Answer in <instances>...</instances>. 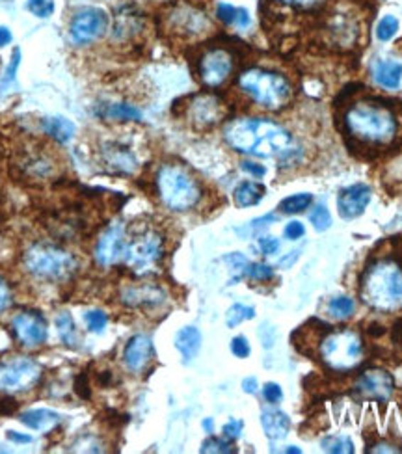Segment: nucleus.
Masks as SVG:
<instances>
[{
	"label": "nucleus",
	"instance_id": "nucleus-17",
	"mask_svg": "<svg viewBox=\"0 0 402 454\" xmlns=\"http://www.w3.org/2000/svg\"><path fill=\"white\" fill-rule=\"evenodd\" d=\"M359 396L374 402H388L395 391V380L384 369H369L356 382Z\"/></svg>",
	"mask_w": 402,
	"mask_h": 454
},
{
	"label": "nucleus",
	"instance_id": "nucleus-12",
	"mask_svg": "<svg viewBox=\"0 0 402 454\" xmlns=\"http://www.w3.org/2000/svg\"><path fill=\"white\" fill-rule=\"evenodd\" d=\"M17 168L26 181L43 185L47 181H53L54 177L58 175L60 162L56 155L49 151V147L36 146L28 147V151L19 156Z\"/></svg>",
	"mask_w": 402,
	"mask_h": 454
},
{
	"label": "nucleus",
	"instance_id": "nucleus-56",
	"mask_svg": "<svg viewBox=\"0 0 402 454\" xmlns=\"http://www.w3.org/2000/svg\"><path fill=\"white\" fill-rule=\"evenodd\" d=\"M11 41V32L6 26H0V47H6V45Z\"/></svg>",
	"mask_w": 402,
	"mask_h": 454
},
{
	"label": "nucleus",
	"instance_id": "nucleus-34",
	"mask_svg": "<svg viewBox=\"0 0 402 454\" xmlns=\"http://www.w3.org/2000/svg\"><path fill=\"white\" fill-rule=\"evenodd\" d=\"M322 449L326 453L334 454H352L354 453V443L350 441V438H344V436H332V438H326L322 440Z\"/></svg>",
	"mask_w": 402,
	"mask_h": 454
},
{
	"label": "nucleus",
	"instance_id": "nucleus-45",
	"mask_svg": "<svg viewBox=\"0 0 402 454\" xmlns=\"http://www.w3.org/2000/svg\"><path fill=\"white\" fill-rule=\"evenodd\" d=\"M231 352H233L237 357H241V360L250 356L251 350H250V342H248V339H246L244 335H239V337L233 339V341H231Z\"/></svg>",
	"mask_w": 402,
	"mask_h": 454
},
{
	"label": "nucleus",
	"instance_id": "nucleus-18",
	"mask_svg": "<svg viewBox=\"0 0 402 454\" xmlns=\"http://www.w3.org/2000/svg\"><path fill=\"white\" fill-rule=\"evenodd\" d=\"M371 194H373L371 186H367L365 183H356V185L343 188V190L339 192L337 198L339 216L344 218V220L358 218L367 209L369 201H371Z\"/></svg>",
	"mask_w": 402,
	"mask_h": 454
},
{
	"label": "nucleus",
	"instance_id": "nucleus-6",
	"mask_svg": "<svg viewBox=\"0 0 402 454\" xmlns=\"http://www.w3.org/2000/svg\"><path fill=\"white\" fill-rule=\"evenodd\" d=\"M23 266L43 281H65L77 272L79 261L71 252L50 242H34L23 254Z\"/></svg>",
	"mask_w": 402,
	"mask_h": 454
},
{
	"label": "nucleus",
	"instance_id": "nucleus-44",
	"mask_svg": "<svg viewBox=\"0 0 402 454\" xmlns=\"http://www.w3.org/2000/svg\"><path fill=\"white\" fill-rule=\"evenodd\" d=\"M73 389L82 401H88L89 396H92V387H89V380L88 377H86V372H82V374H79V377L75 378Z\"/></svg>",
	"mask_w": 402,
	"mask_h": 454
},
{
	"label": "nucleus",
	"instance_id": "nucleus-1",
	"mask_svg": "<svg viewBox=\"0 0 402 454\" xmlns=\"http://www.w3.org/2000/svg\"><path fill=\"white\" fill-rule=\"evenodd\" d=\"M344 134L352 144L367 149L389 147L398 136V116L389 101L359 99L344 108Z\"/></svg>",
	"mask_w": 402,
	"mask_h": 454
},
{
	"label": "nucleus",
	"instance_id": "nucleus-59",
	"mask_svg": "<svg viewBox=\"0 0 402 454\" xmlns=\"http://www.w3.org/2000/svg\"><path fill=\"white\" fill-rule=\"evenodd\" d=\"M285 453H295V454H300V453H302V450H300L298 447H287V449H285Z\"/></svg>",
	"mask_w": 402,
	"mask_h": 454
},
{
	"label": "nucleus",
	"instance_id": "nucleus-53",
	"mask_svg": "<svg viewBox=\"0 0 402 454\" xmlns=\"http://www.w3.org/2000/svg\"><path fill=\"white\" fill-rule=\"evenodd\" d=\"M278 2L287 6H298V8H309V6L319 4L322 0H278Z\"/></svg>",
	"mask_w": 402,
	"mask_h": 454
},
{
	"label": "nucleus",
	"instance_id": "nucleus-32",
	"mask_svg": "<svg viewBox=\"0 0 402 454\" xmlns=\"http://www.w3.org/2000/svg\"><path fill=\"white\" fill-rule=\"evenodd\" d=\"M311 203H313V195L311 194H295L281 201L280 210L285 215H298V212L308 209Z\"/></svg>",
	"mask_w": 402,
	"mask_h": 454
},
{
	"label": "nucleus",
	"instance_id": "nucleus-30",
	"mask_svg": "<svg viewBox=\"0 0 402 454\" xmlns=\"http://www.w3.org/2000/svg\"><path fill=\"white\" fill-rule=\"evenodd\" d=\"M54 323H56V330H58L60 339H62L67 347H75L77 341H79V335H77V328H75L73 317H71L67 311H62L58 317L54 318Z\"/></svg>",
	"mask_w": 402,
	"mask_h": 454
},
{
	"label": "nucleus",
	"instance_id": "nucleus-20",
	"mask_svg": "<svg viewBox=\"0 0 402 454\" xmlns=\"http://www.w3.org/2000/svg\"><path fill=\"white\" fill-rule=\"evenodd\" d=\"M101 161L112 173H121V175H131L138 168L136 156L133 155V151L129 147L114 142L104 144L101 147Z\"/></svg>",
	"mask_w": 402,
	"mask_h": 454
},
{
	"label": "nucleus",
	"instance_id": "nucleus-16",
	"mask_svg": "<svg viewBox=\"0 0 402 454\" xmlns=\"http://www.w3.org/2000/svg\"><path fill=\"white\" fill-rule=\"evenodd\" d=\"M166 291H164L161 285L155 283L127 285V287H123L121 293H119V302L129 309L151 311V309L162 308V306L166 303Z\"/></svg>",
	"mask_w": 402,
	"mask_h": 454
},
{
	"label": "nucleus",
	"instance_id": "nucleus-9",
	"mask_svg": "<svg viewBox=\"0 0 402 454\" xmlns=\"http://www.w3.org/2000/svg\"><path fill=\"white\" fill-rule=\"evenodd\" d=\"M43 369L32 357H13L0 363V391L15 395L25 393L41 380Z\"/></svg>",
	"mask_w": 402,
	"mask_h": 454
},
{
	"label": "nucleus",
	"instance_id": "nucleus-58",
	"mask_svg": "<svg viewBox=\"0 0 402 454\" xmlns=\"http://www.w3.org/2000/svg\"><path fill=\"white\" fill-rule=\"evenodd\" d=\"M203 428H205L209 434H212V428H214V423H212V419L203 421Z\"/></svg>",
	"mask_w": 402,
	"mask_h": 454
},
{
	"label": "nucleus",
	"instance_id": "nucleus-37",
	"mask_svg": "<svg viewBox=\"0 0 402 454\" xmlns=\"http://www.w3.org/2000/svg\"><path fill=\"white\" fill-rule=\"evenodd\" d=\"M398 32V19L395 15H386L376 26V38L380 41H389Z\"/></svg>",
	"mask_w": 402,
	"mask_h": 454
},
{
	"label": "nucleus",
	"instance_id": "nucleus-13",
	"mask_svg": "<svg viewBox=\"0 0 402 454\" xmlns=\"http://www.w3.org/2000/svg\"><path fill=\"white\" fill-rule=\"evenodd\" d=\"M108 30V15L101 8H82L69 23V34L75 43L88 45L103 38Z\"/></svg>",
	"mask_w": 402,
	"mask_h": 454
},
{
	"label": "nucleus",
	"instance_id": "nucleus-51",
	"mask_svg": "<svg viewBox=\"0 0 402 454\" xmlns=\"http://www.w3.org/2000/svg\"><path fill=\"white\" fill-rule=\"evenodd\" d=\"M17 410V402L13 401V399H2L0 401V416H10V414H13V411Z\"/></svg>",
	"mask_w": 402,
	"mask_h": 454
},
{
	"label": "nucleus",
	"instance_id": "nucleus-54",
	"mask_svg": "<svg viewBox=\"0 0 402 454\" xmlns=\"http://www.w3.org/2000/svg\"><path fill=\"white\" fill-rule=\"evenodd\" d=\"M242 389H244V393H250V395H254L255 391H257V378H254V377L244 378V380H242Z\"/></svg>",
	"mask_w": 402,
	"mask_h": 454
},
{
	"label": "nucleus",
	"instance_id": "nucleus-33",
	"mask_svg": "<svg viewBox=\"0 0 402 454\" xmlns=\"http://www.w3.org/2000/svg\"><path fill=\"white\" fill-rule=\"evenodd\" d=\"M255 317V309L250 306H244V303H235L231 306L226 313V324L227 328H237L239 324H242L244 320H250Z\"/></svg>",
	"mask_w": 402,
	"mask_h": 454
},
{
	"label": "nucleus",
	"instance_id": "nucleus-21",
	"mask_svg": "<svg viewBox=\"0 0 402 454\" xmlns=\"http://www.w3.org/2000/svg\"><path fill=\"white\" fill-rule=\"evenodd\" d=\"M172 23L173 30L183 36H200L209 26L205 15L200 13L197 10H192V8H179L177 11H173Z\"/></svg>",
	"mask_w": 402,
	"mask_h": 454
},
{
	"label": "nucleus",
	"instance_id": "nucleus-26",
	"mask_svg": "<svg viewBox=\"0 0 402 454\" xmlns=\"http://www.w3.org/2000/svg\"><path fill=\"white\" fill-rule=\"evenodd\" d=\"M175 348L181 352V356L185 357V362H190L192 357H196V354L201 348L200 330L194 326L181 328L175 335Z\"/></svg>",
	"mask_w": 402,
	"mask_h": 454
},
{
	"label": "nucleus",
	"instance_id": "nucleus-11",
	"mask_svg": "<svg viewBox=\"0 0 402 454\" xmlns=\"http://www.w3.org/2000/svg\"><path fill=\"white\" fill-rule=\"evenodd\" d=\"M227 108L214 93H197L185 104V117L196 131H211L226 119Z\"/></svg>",
	"mask_w": 402,
	"mask_h": 454
},
{
	"label": "nucleus",
	"instance_id": "nucleus-22",
	"mask_svg": "<svg viewBox=\"0 0 402 454\" xmlns=\"http://www.w3.org/2000/svg\"><path fill=\"white\" fill-rule=\"evenodd\" d=\"M373 78L382 88L397 90L402 80V64L395 60H378L373 65Z\"/></svg>",
	"mask_w": 402,
	"mask_h": 454
},
{
	"label": "nucleus",
	"instance_id": "nucleus-4",
	"mask_svg": "<svg viewBox=\"0 0 402 454\" xmlns=\"http://www.w3.org/2000/svg\"><path fill=\"white\" fill-rule=\"evenodd\" d=\"M155 190L158 200L172 212H188L203 200V186L188 168L177 162H166L155 173Z\"/></svg>",
	"mask_w": 402,
	"mask_h": 454
},
{
	"label": "nucleus",
	"instance_id": "nucleus-52",
	"mask_svg": "<svg viewBox=\"0 0 402 454\" xmlns=\"http://www.w3.org/2000/svg\"><path fill=\"white\" fill-rule=\"evenodd\" d=\"M6 438L13 443H30L32 441V436L28 434H19V432H15V430H8L6 432Z\"/></svg>",
	"mask_w": 402,
	"mask_h": 454
},
{
	"label": "nucleus",
	"instance_id": "nucleus-55",
	"mask_svg": "<svg viewBox=\"0 0 402 454\" xmlns=\"http://www.w3.org/2000/svg\"><path fill=\"white\" fill-rule=\"evenodd\" d=\"M371 453H401V449H395L393 445L388 443H380V445H374Z\"/></svg>",
	"mask_w": 402,
	"mask_h": 454
},
{
	"label": "nucleus",
	"instance_id": "nucleus-10",
	"mask_svg": "<svg viewBox=\"0 0 402 454\" xmlns=\"http://www.w3.org/2000/svg\"><path fill=\"white\" fill-rule=\"evenodd\" d=\"M235 71V56L226 47H209L197 58V78L205 88H220Z\"/></svg>",
	"mask_w": 402,
	"mask_h": 454
},
{
	"label": "nucleus",
	"instance_id": "nucleus-14",
	"mask_svg": "<svg viewBox=\"0 0 402 454\" xmlns=\"http://www.w3.org/2000/svg\"><path fill=\"white\" fill-rule=\"evenodd\" d=\"M127 233L121 224H114L99 234L94 248V257L99 266H114L125 259L127 252Z\"/></svg>",
	"mask_w": 402,
	"mask_h": 454
},
{
	"label": "nucleus",
	"instance_id": "nucleus-43",
	"mask_svg": "<svg viewBox=\"0 0 402 454\" xmlns=\"http://www.w3.org/2000/svg\"><path fill=\"white\" fill-rule=\"evenodd\" d=\"M242 428H244V423L239 419H231L229 423H226L224 425V428H222V432H224V438L229 441H235L241 438L242 434Z\"/></svg>",
	"mask_w": 402,
	"mask_h": 454
},
{
	"label": "nucleus",
	"instance_id": "nucleus-23",
	"mask_svg": "<svg viewBox=\"0 0 402 454\" xmlns=\"http://www.w3.org/2000/svg\"><path fill=\"white\" fill-rule=\"evenodd\" d=\"M261 425L268 440H283L289 434L290 419L287 414L280 410H263L261 414Z\"/></svg>",
	"mask_w": 402,
	"mask_h": 454
},
{
	"label": "nucleus",
	"instance_id": "nucleus-35",
	"mask_svg": "<svg viewBox=\"0 0 402 454\" xmlns=\"http://www.w3.org/2000/svg\"><path fill=\"white\" fill-rule=\"evenodd\" d=\"M19 64H21V50L13 49V56H11L10 64H8V69H6V75L2 77V80H0V97H2V95L11 88V84H15V73H17Z\"/></svg>",
	"mask_w": 402,
	"mask_h": 454
},
{
	"label": "nucleus",
	"instance_id": "nucleus-5",
	"mask_svg": "<svg viewBox=\"0 0 402 454\" xmlns=\"http://www.w3.org/2000/svg\"><path fill=\"white\" fill-rule=\"evenodd\" d=\"M237 86L257 107L270 112H278L285 108L293 97L289 80L281 73L265 67L244 69L237 78Z\"/></svg>",
	"mask_w": 402,
	"mask_h": 454
},
{
	"label": "nucleus",
	"instance_id": "nucleus-15",
	"mask_svg": "<svg viewBox=\"0 0 402 454\" xmlns=\"http://www.w3.org/2000/svg\"><path fill=\"white\" fill-rule=\"evenodd\" d=\"M11 332L21 347L36 348L47 341V323L38 311H21L11 318Z\"/></svg>",
	"mask_w": 402,
	"mask_h": 454
},
{
	"label": "nucleus",
	"instance_id": "nucleus-3",
	"mask_svg": "<svg viewBox=\"0 0 402 454\" xmlns=\"http://www.w3.org/2000/svg\"><path fill=\"white\" fill-rule=\"evenodd\" d=\"M359 298L374 311L393 313L402 309V269L393 259L369 264L359 279Z\"/></svg>",
	"mask_w": 402,
	"mask_h": 454
},
{
	"label": "nucleus",
	"instance_id": "nucleus-42",
	"mask_svg": "<svg viewBox=\"0 0 402 454\" xmlns=\"http://www.w3.org/2000/svg\"><path fill=\"white\" fill-rule=\"evenodd\" d=\"M246 276L254 281H270L274 278V270L268 264L263 263H254L248 264V270H246Z\"/></svg>",
	"mask_w": 402,
	"mask_h": 454
},
{
	"label": "nucleus",
	"instance_id": "nucleus-27",
	"mask_svg": "<svg viewBox=\"0 0 402 454\" xmlns=\"http://www.w3.org/2000/svg\"><path fill=\"white\" fill-rule=\"evenodd\" d=\"M41 129H43L47 136H50L54 142L58 144L69 142L75 136V125L69 121L67 117L62 116L45 117L43 123H41Z\"/></svg>",
	"mask_w": 402,
	"mask_h": 454
},
{
	"label": "nucleus",
	"instance_id": "nucleus-8",
	"mask_svg": "<svg viewBox=\"0 0 402 454\" xmlns=\"http://www.w3.org/2000/svg\"><path fill=\"white\" fill-rule=\"evenodd\" d=\"M164 257V237L151 227H143L131 237L123 263L138 276H148Z\"/></svg>",
	"mask_w": 402,
	"mask_h": 454
},
{
	"label": "nucleus",
	"instance_id": "nucleus-39",
	"mask_svg": "<svg viewBox=\"0 0 402 454\" xmlns=\"http://www.w3.org/2000/svg\"><path fill=\"white\" fill-rule=\"evenodd\" d=\"M224 261H226V263L229 264L231 272L235 274V278L231 279V283H233V281H239L241 278H244L246 270H248V264H250V263H248V259L244 257V255L229 254V255H226V257H224Z\"/></svg>",
	"mask_w": 402,
	"mask_h": 454
},
{
	"label": "nucleus",
	"instance_id": "nucleus-7",
	"mask_svg": "<svg viewBox=\"0 0 402 454\" xmlns=\"http://www.w3.org/2000/svg\"><path fill=\"white\" fill-rule=\"evenodd\" d=\"M363 339L356 330L337 328L330 330L319 345V357L326 369L332 372H352L365 360Z\"/></svg>",
	"mask_w": 402,
	"mask_h": 454
},
{
	"label": "nucleus",
	"instance_id": "nucleus-29",
	"mask_svg": "<svg viewBox=\"0 0 402 454\" xmlns=\"http://www.w3.org/2000/svg\"><path fill=\"white\" fill-rule=\"evenodd\" d=\"M101 116L110 121H140L142 119V112L136 107L127 103H112L104 104L101 110Z\"/></svg>",
	"mask_w": 402,
	"mask_h": 454
},
{
	"label": "nucleus",
	"instance_id": "nucleus-50",
	"mask_svg": "<svg viewBox=\"0 0 402 454\" xmlns=\"http://www.w3.org/2000/svg\"><path fill=\"white\" fill-rule=\"evenodd\" d=\"M241 168L246 171V173H250V175H254L255 179H259V177H265L266 175V168L261 166V164H255V162L244 161L241 164Z\"/></svg>",
	"mask_w": 402,
	"mask_h": 454
},
{
	"label": "nucleus",
	"instance_id": "nucleus-25",
	"mask_svg": "<svg viewBox=\"0 0 402 454\" xmlns=\"http://www.w3.org/2000/svg\"><path fill=\"white\" fill-rule=\"evenodd\" d=\"M266 194L265 185L257 181H242L233 192V201L239 209H248V207L257 205Z\"/></svg>",
	"mask_w": 402,
	"mask_h": 454
},
{
	"label": "nucleus",
	"instance_id": "nucleus-41",
	"mask_svg": "<svg viewBox=\"0 0 402 454\" xmlns=\"http://www.w3.org/2000/svg\"><path fill=\"white\" fill-rule=\"evenodd\" d=\"M201 453H218V454H231L237 453V449L229 441L220 440V438H209L201 445Z\"/></svg>",
	"mask_w": 402,
	"mask_h": 454
},
{
	"label": "nucleus",
	"instance_id": "nucleus-2",
	"mask_svg": "<svg viewBox=\"0 0 402 454\" xmlns=\"http://www.w3.org/2000/svg\"><path fill=\"white\" fill-rule=\"evenodd\" d=\"M224 140L233 151L257 158H274L293 151L290 132L268 117H237L224 127Z\"/></svg>",
	"mask_w": 402,
	"mask_h": 454
},
{
	"label": "nucleus",
	"instance_id": "nucleus-49",
	"mask_svg": "<svg viewBox=\"0 0 402 454\" xmlns=\"http://www.w3.org/2000/svg\"><path fill=\"white\" fill-rule=\"evenodd\" d=\"M10 306H11V291L4 279L0 278V313L6 311Z\"/></svg>",
	"mask_w": 402,
	"mask_h": 454
},
{
	"label": "nucleus",
	"instance_id": "nucleus-40",
	"mask_svg": "<svg viewBox=\"0 0 402 454\" xmlns=\"http://www.w3.org/2000/svg\"><path fill=\"white\" fill-rule=\"evenodd\" d=\"M84 323H86L89 332L101 333L104 332V328H107L108 317H107V313L99 311V309H94V311H88L86 315H84Z\"/></svg>",
	"mask_w": 402,
	"mask_h": 454
},
{
	"label": "nucleus",
	"instance_id": "nucleus-31",
	"mask_svg": "<svg viewBox=\"0 0 402 454\" xmlns=\"http://www.w3.org/2000/svg\"><path fill=\"white\" fill-rule=\"evenodd\" d=\"M356 311V303L352 298H347V296H337V298L330 300L328 303V313L335 320H347L350 318Z\"/></svg>",
	"mask_w": 402,
	"mask_h": 454
},
{
	"label": "nucleus",
	"instance_id": "nucleus-28",
	"mask_svg": "<svg viewBox=\"0 0 402 454\" xmlns=\"http://www.w3.org/2000/svg\"><path fill=\"white\" fill-rule=\"evenodd\" d=\"M216 15L224 25L237 26V28H248L251 23V15L246 8H239V6L227 4V2H220L216 6Z\"/></svg>",
	"mask_w": 402,
	"mask_h": 454
},
{
	"label": "nucleus",
	"instance_id": "nucleus-24",
	"mask_svg": "<svg viewBox=\"0 0 402 454\" xmlns=\"http://www.w3.org/2000/svg\"><path fill=\"white\" fill-rule=\"evenodd\" d=\"M19 421L25 426L32 430H40V432H50L56 428L60 423V414L47 408H36V410H26L19 416Z\"/></svg>",
	"mask_w": 402,
	"mask_h": 454
},
{
	"label": "nucleus",
	"instance_id": "nucleus-19",
	"mask_svg": "<svg viewBox=\"0 0 402 454\" xmlns=\"http://www.w3.org/2000/svg\"><path fill=\"white\" fill-rule=\"evenodd\" d=\"M153 360V342L148 335L138 333L134 337L129 339V342L123 348V363L129 371L138 374L142 372L149 362Z\"/></svg>",
	"mask_w": 402,
	"mask_h": 454
},
{
	"label": "nucleus",
	"instance_id": "nucleus-36",
	"mask_svg": "<svg viewBox=\"0 0 402 454\" xmlns=\"http://www.w3.org/2000/svg\"><path fill=\"white\" fill-rule=\"evenodd\" d=\"M309 222L313 224V227L317 231H326L332 225V216H330V210L326 209V205L319 203L315 205L313 210L309 212Z\"/></svg>",
	"mask_w": 402,
	"mask_h": 454
},
{
	"label": "nucleus",
	"instance_id": "nucleus-47",
	"mask_svg": "<svg viewBox=\"0 0 402 454\" xmlns=\"http://www.w3.org/2000/svg\"><path fill=\"white\" fill-rule=\"evenodd\" d=\"M259 249L263 255L278 254V249H280V240L274 239V237H261Z\"/></svg>",
	"mask_w": 402,
	"mask_h": 454
},
{
	"label": "nucleus",
	"instance_id": "nucleus-46",
	"mask_svg": "<svg viewBox=\"0 0 402 454\" xmlns=\"http://www.w3.org/2000/svg\"><path fill=\"white\" fill-rule=\"evenodd\" d=\"M263 396H265V401L270 402V404H278V402L283 399V391H281V387L278 386V384L268 382V384H265V387H263Z\"/></svg>",
	"mask_w": 402,
	"mask_h": 454
},
{
	"label": "nucleus",
	"instance_id": "nucleus-38",
	"mask_svg": "<svg viewBox=\"0 0 402 454\" xmlns=\"http://www.w3.org/2000/svg\"><path fill=\"white\" fill-rule=\"evenodd\" d=\"M54 8H56L54 0H28L26 2V10L40 19H49L54 13Z\"/></svg>",
	"mask_w": 402,
	"mask_h": 454
},
{
	"label": "nucleus",
	"instance_id": "nucleus-48",
	"mask_svg": "<svg viewBox=\"0 0 402 454\" xmlns=\"http://www.w3.org/2000/svg\"><path fill=\"white\" fill-rule=\"evenodd\" d=\"M305 233V227L304 224H300V222H289V224L285 225V237L289 240H296L300 237H304Z\"/></svg>",
	"mask_w": 402,
	"mask_h": 454
},
{
	"label": "nucleus",
	"instance_id": "nucleus-57",
	"mask_svg": "<svg viewBox=\"0 0 402 454\" xmlns=\"http://www.w3.org/2000/svg\"><path fill=\"white\" fill-rule=\"evenodd\" d=\"M296 257H298V252H290V255L289 257H287V259H281L280 261V266H289L290 263H293V261H296Z\"/></svg>",
	"mask_w": 402,
	"mask_h": 454
}]
</instances>
